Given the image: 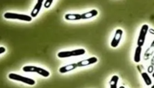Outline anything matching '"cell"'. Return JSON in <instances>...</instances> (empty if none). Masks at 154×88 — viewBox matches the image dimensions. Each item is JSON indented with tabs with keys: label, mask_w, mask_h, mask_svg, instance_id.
<instances>
[{
	"label": "cell",
	"mask_w": 154,
	"mask_h": 88,
	"mask_svg": "<svg viewBox=\"0 0 154 88\" xmlns=\"http://www.w3.org/2000/svg\"><path fill=\"white\" fill-rule=\"evenodd\" d=\"M23 71L25 72H36L39 75H41L44 77H48L50 75V73L48 71L43 68L33 66H24L23 68Z\"/></svg>",
	"instance_id": "obj_1"
},
{
	"label": "cell",
	"mask_w": 154,
	"mask_h": 88,
	"mask_svg": "<svg viewBox=\"0 0 154 88\" xmlns=\"http://www.w3.org/2000/svg\"><path fill=\"white\" fill-rule=\"evenodd\" d=\"M8 77L9 78H10V79H12L14 81H22L25 84L31 85H33L35 84V81L34 80H33L31 78L23 77L21 75H17L15 73H10V75H8Z\"/></svg>",
	"instance_id": "obj_5"
},
{
	"label": "cell",
	"mask_w": 154,
	"mask_h": 88,
	"mask_svg": "<svg viewBox=\"0 0 154 88\" xmlns=\"http://www.w3.org/2000/svg\"><path fill=\"white\" fill-rule=\"evenodd\" d=\"M150 48H154V40L152 42V43L151 44Z\"/></svg>",
	"instance_id": "obj_17"
},
{
	"label": "cell",
	"mask_w": 154,
	"mask_h": 88,
	"mask_svg": "<svg viewBox=\"0 0 154 88\" xmlns=\"http://www.w3.org/2000/svg\"><path fill=\"white\" fill-rule=\"evenodd\" d=\"M86 54L84 49H78L71 51H62L58 54V57L68 58L72 56H78Z\"/></svg>",
	"instance_id": "obj_2"
},
{
	"label": "cell",
	"mask_w": 154,
	"mask_h": 88,
	"mask_svg": "<svg viewBox=\"0 0 154 88\" xmlns=\"http://www.w3.org/2000/svg\"><path fill=\"white\" fill-rule=\"evenodd\" d=\"M141 77L143 79L144 82L147 85L150 86L152 84V81L147 72H143L141 73Z\"/></svg>",
	"instance_id": "obj_14"
},
{
	"label": "cell",
	"mask_w": 154,
	"mask_h": 88,
	"mask_svg": "<svg viewBox=\"0 0 154 88\" xmlns=\"http://www.w3.org/2000/svg\"><path fill=\"white\" fill-rule=\"evenodd\" d=\"M43 2H44V1H38L37 4H36L34 9L31 12V17L34 18L38 16L40 10H41Z\"/></svg>",
	"instance_id": "obj_8"
},
{
	"label": "cell",
	"mask_w": 154,
	"mask_h": 88,
	"mask_svg": "<svg viewBox=\"0 0 154 88\" xmlns=\"http://www.w3.org/2000/svg\"><path fill=\"white\" fill-rule=\"evenodd\" d=\"M5 51H6L5 48H4V47H0V54H3Z\"/></svg>",
	"instance_id": "obj_16"
},
{
	"label": "cell",
	"mask_w": 154,
	"mask_h": 88,
	"mask_svg": "<svg viewBox=\"0 0 154 88\" xmlns=\"http://www.w3.org/2000/svg\"><path fill=\"white\" fill-rule=\"evenodd\" d=\"M142 52V47L137 46L134 56V61L135 63H139L141 60V55Z\"/></svg>",
	"instance_id": "obj_11"
},
{
	"label": "cell",
	"mask_w": 154,
	"mask_h": 88,
	"mask_svg": "<svg viewBox=\"0 0 154 88\" xmlns=\"http://www.w3.org/2000/svg\"><path fill=\"white\" fill-rule=\"evenodd\" d=\"M153 77L154 78V72H153Z\"/></svg>",
	"instance_id": "obj_19"
},
{
	"label": "cell",
	"mask_w": 154,
	"mask_h": 88,
	"mask_svg": "<svg viewBox=\"0 0 154 88\" xmlns=\"http://www.w3.org/2000/svg\"><path fill=\"white\" fill-rule=\"evenodd\" d=\"M97 14H98V12L96 10H92L88 12L83 13L82 14H81V16H82V19H89L92 17H95Z\"/></svg>",
	"instance_id": "obj_10"
},
{
	"label": "cell",
	"mask_w": 154,
	"mask_h": 88,
	"mask_svg": "<svg viewBox=\"0 0 154 88\" xmlns=\"http://www.w3.org/2000/svg\"><path fill=\"white\" fill-rule=\"evenodd\" d=\"M123 31L121 29H118L116 31L115 36L111 43V46L113 48H116L118 46L121 40L122 37Z\"/></svg>",
	"instance_id": "obj_6"
},
{
	"label": "cell",
	"mask_w": 154,
	"mask_h": 88,
	"mask_svg": "<svg viewBox=\"0 0 154 88\" xmlns=\"http://www.w3.org/2000/svg\"><path fill=\"white\" fill-rule=\"evenodd\" d=\"M65 19L68 20H78L82 19V16L79 14H67L65 16Z\"/></svg>",
	"instance_id": "obj_12"
},
{
	"label": "cell",
	"mask_w": 154,
	"mask_h": 88,
	"mask_svg": "<svg viewBox=\"0 0 154 88\" xmlns=\"http://www.w3.org/2000/svg\"><path fill=\"white\" fill-rule=\"evenodd\" d=\"M52 3H53V1H52H52L47 0V1H46L45 2L44 7H45L46 8H49V7L51 6V5Z\"/></svg>",
	"instance_id": "obj_15"
},
{
	"label": "cell",
	"mask_w": 154,
	"mask_h": 88,
	"mask_svg": "<svg viewBox=\"0 0 154 88\" xmlns=\"http://www.w3.org/2000/svg\"><path fill=\"white\" fill-rule=\"evenodd\" d=\"M77 67H78L77 63H72V64H68L61 67L60 68L59 71L61 73H65L66 72L71 71L72 70L75 69Z\"/></svg>",
	"instance_id": "obj_9"
},
{
	"label": "cell",
	"mask_w": 154,
	"mask_h": 88,
	"mask_svg": "<svg viewBox=\"0 0 154 88\" xmlns=\"http://www.w3.org/2000/svg\"><path fill=\"white\" fill-rule=\"evenodd\" d=\"M120 88H125V87H124L123 86H121V87H120Z\"/></svg>",
	"instance_id": "obj_18"
},
{
	"label": "cell",
	"mask_w": 154,
	"mask_h": 88,
	"mask_svg": "<svg viewBox=\"0 0 154 88\" xmlns=\"http://www.w3.org/2000/svg\"><path fill=\"white\" fill-rule=\"evenodd\" d=\"M151 88H154V85H153V87H151Z\"/></svg>",
	"instance_id": "obj_20"
},
{
	"label": "cell",
	"mask_w": 154,
	"mask_h": 88,
	"mask_svg": "<svg viewBox=\"0 0 154 88\" xmlns=\"http://www.w3.org/2000/svg\"><path fill=\"white\" fill-rule=\"evenodd\" d=\"M4 17L6 19H18V20H24L27 22H31L32 20V18L29 16L25 14L14 13L7 12L4 14Z\"/></svg>",
	"instance_id": "obj_3"
},
{
	"label": "cell",
	"mask_w": 154,
	"mask_h": 88,
	"mask_svg": "<svg viewBox=\"0 0 154 88\" xmlns=\"http://www.w3.org/2000/svg\"><path fill=\"white\" fill-rule=\"evenodd\" d=\"M119 81V77L116 75H114L111 78L110 81V88H117V84Z\"/></svg>",
	"instance_id": "obj_13"
},
{
	"label": "cell",
	"mask_w": 154,
	"mask_h": 88,
	"mask_svg": "<svg viewBox=\"0 0 154 88\" xmlns=\"http://www.w3.org/2000/svg\"><path fill=\"white\" fill-rule=\"evenodd\" d=\"M97 62V58L95 57H92L89 58L88 59L79 61L77 63V65H78V67H84V66H86L88 65L95 63Z\"/></svg>",
	"instance_id": "obj_7"
},
{
	"label": "cell",
	"mask_w": 154,
	"mask_h": 88,
	"mask_svg": "<svg viewBox=\"0 0 154 88\" xmlns=\"http://www.w3.org/2000/svg\"><path fill=\"white\" fill-rule=\"evenodd\" d=\"M148 31H149V25L147 24H144L141 27L140 33L139 34V37L138 38V41H137L138 46L142 47L144 45Z\"/></svg>",
	"instance_id": "obj_4"
}]
</instances>
